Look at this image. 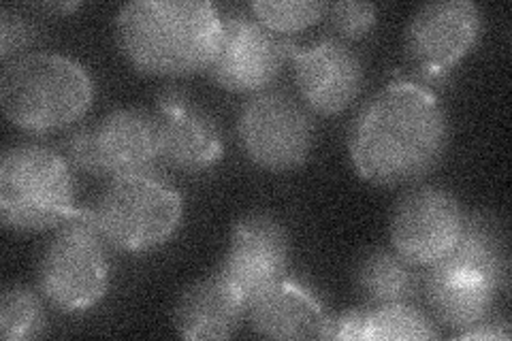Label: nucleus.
<instances>
[{
  "label": "nucleus",
  "mask_w": 512,
  "mask_h": 341,
  "mask_svg": "<svg viewBox=\"0 0 512 341\" xmlns=\"http://www.w3.org/2000/svg\"><path fill=\"white\" fill-rule=\"evenodd\" d=\"M451 124L429 88L399 79L367 101L348 133L352 167L376 186L423 180L446 156Z\"/></svg>",
  "instance_id": "1"
},
{
  "label": "nucleus",
  "mask_w": 512,
  "mask_h": 341,
  "mask_svg": "<svg viewBox=\"0 0 512 341\" xmlns=\"http://www.w3.org/2000/svg\"><path fill=\"white\" fill-rule=\"evenodd\" d=\"M220 28L222 15L205 0H135L116 15L124 58L137 71L158 77L210 69Z\"/></svg>",
  "instance_id": "2"
},
{
  "label": "nucleus",
  "mask_w": 512,
  "mask_h": 341,
  "mask_svg": "<svg viewBox=\"0 0 512 341\" xmlns=\"http://www.w3.org/2000/svg\"><path fill=\"white\" fill-rule=\"evenodd\" d=\"M94 101V81L82 62L62 54L11 60L0 79L5 118L26 133H52L82 120Z\"/></svg>",
  "instance_id": "3"
},
{
  "label": "nucleus",
  "mask_w": 512,
  "mask_h": 341,
  "mask_svg": "<svg viewBox=\"0 0 512 341\" xmlns=\"http://www.w3.org/2000/svg\"><path fill=\"white\" fill-rule=\"evenodd\" d=\"M75 194V173L62 154L35 143L5 150L0 160V218L7 229H58L77 211Z\"/></svg>",
  "instance_id": "4"
},
{
  "label": "nucleus",
  "mask_w": 512,
  "mask_h": 341,
  "mask_svg": "<svg viewBox=\"0 0 512 341\" xmlns=\"http://www.w3.org/2000/svg\"><path fill=\"white\" fill-rule=\"evenodd\" d=\"M109 243L96 229L92 209L64 220L41 254L37 284L41 297L64 314H79L99 303L109 288Z\"/></svg>",
  "instance_id": "5"
},
{
  "label": "nucleus",
  "mask_w": 512,
  "mask_h": 341,
  "mask_svg": "<svg viewBox=\"0 0 512 341\" xmlns=\"http://www.w3.org/2000/svg\"><path fill=\"white\" fill-rule=\"evenodd\" d=\"M90 209L103 239L122 252L163 246L184 216L180 192L156 175L116 177Z\"/></svg>",
  "instance_id": "6"
},
{
  "label": "nucleus",
  "mask_w": 512,
  "mask_h": 341,
  "mask_svg": "<svg viewBox=\"0 0 512 341\" xmlns=\"http://www.w3.org/2000/svg\"><path fill=\"white\" fill-rule=\"evenodd\" d=\"M237 135L252 165L286 173L310 158L316 128L306 107L284 92L265 90L242 107Z\"/></svg>",
  "instance_id": "7"
},
{
  "label": "nucleus",
  "mask_w": 512,
  "mask_h": 341,
  "mask_svg": "<svg viewBox=\"0 0 512 341\" xmlns=\"http://www.w3.org/2000/svg\"><path fill=\"white\" fill-rule=\"evenodd\" d=\"M461 203L451 190L423 184L397 199L389 235L393 250L412 267H429L453 250L463 229Z\"/></svg>",
  "instance_id": "8"
},
{
  "label": "nucleus",
  "mask_w": 512,
  "mask_h": 341,
  "mask_svg": "<svg viewBox=\"0 0 512 341\" xmlns=\"http://www.w3.org/2000/svg\"><path fill=\"white\" fill-rule=\"evenodd\" d=\"M288 43L250 15H222L220 41L207 73L229 92H265L282 73Z\"/></svg>",
  "instance_id": "9"
},
{
  "label": "nucleus",
  "mask_w": 512,
  "mask_h": 341,
  "mask_svg": "<svg viewBox=\"0 0 512 341\" xmlns=\"http://www.w3.org/2000/svg\"><path fill=\"white\" fill-rule=\"evenodd\" d=\"M291 241L280 220L252 211L233 224L229 250L220 273L250 303L261 292L286 280Z\"/></svg>",
  "instance_id": "10"
},
{
  "label": "nucleus",
  "mask_w": 512,
  "mask_h": 341,
  "mask_svg": "<svg viewBox=\"0 0 512 341\" xmlns=\"http://www.w3.org/2000/svg\"><path fill=\"white\" fill-rule=\"evenodd\" d=\"M483 11L470 0H436L412 15L406 28V52L416 67L442 75L480 39Z\"/></svg>",
  "instance_id": "11"
},
{
  "label": "nucleus",
  "mask_w": 512,
  "mask_h": 341,
  "mask_svg": "<svg viewBox=\"0 0 512 341\" xmlns=\"http://www.w3.org/2000/svg\"><path fill=\"white\" fill-rule=\"evenodd\" d=\"M156 128L163 165L182 173H201L224 154L216 120L182 90L167 88L156 101Z\"/></svg>",
  "instance_id": "12"
},
{
  "label": "nucleus",
  "mask_w": 512,
  "mask_h": 341,
  "mask_svg": "<svg viewBox=\"0 0 512 341\" xmlns=\"http://www.w3.org/2000/svg\"><path fill=\"white\" fill-rule=\"evenodd\" d=\"M288 58L295 62V84L303 103L320 116H335L357 101L365 71L344 41L325 39L312 47L288 43Z\"/></svg>",
  "instance_id": "13"
},
{
  "label": "nucleus",
  "mask_w": 512,
  "mask_h": 341,
  "mask_svg": "<svg viewBox=\"0 0 512 341\" xmlns=\"http://www.w3.org/2000/svg\"><path fill=\"white\" fill-rule=\"evenodd\" d=\"M96 175H154L160 160L154 116L141 109H116L90 126Z\"/></svg>",
  "instance_id": "14"
},
{
  "label": "nucleus",
  "mask_w": 512,
  "mask_h": 341,
  "mask_svg": "<svg viewBox=\"0 0 512 341\" xmlns=\"http://www.w3.org/2000/svg\"><path fill=\"white\" fill-rule=\"evenodd\" d=\"M246 318L267 339H331L333 320L308 288L282 280L248 303Z\"/></svg>",
  "instance_id": "15"
},
{
  "label": "nucleus",
  "mask_w": 512,
  "mask_h": 341,
  "mask_svg": "<svg viewBox=\"0 0 512 341\" xmlns=\"http://www.w3.org/2000/svg\"><path fill=\"white\" fill-rule=\"evenodd\" d=\"M421 290L429 316L448 329L466 331L491 316L500 290L483 275L463 271L442 261L425 267Z\"/></svg>",
  "instance_id": "16"
},
{
  "label": "nucleus",
  "mask_w": 512,
  "mask_h": 341,
  "mask_svg": "<svg viewBox=\"0 0 512 341\" xmlns=\"http://www.w3.org/2000/svg\"><path fill=\"white\" fill-rule=\"evenodd\" d=\"M248 303L220 271L190 284L175 303V329L190 341L229 339L246 318Z\"/></svg>",
  "instance_id": "17"
},
{
  "label": "nucleus",
  "mask_w": 512,
  "mask_h": 341,
  "mask_svg": "<svg viewBox=\"0 0 512 341\" xmlns=\"http://www.w3.org/2000/svg\"><path fill=\"white\" fill-rule=\"evenodd\" d=\"M438 324L410 303H382L359 307L333 320L331 339L359 341H425L438 339Z\"/></svg>",
  "instance_id": "18"
},
{
  "label": "nucleus",
  "mask_w": 512,
  "mask_h": 341,
  "mask_svg": "<svg viewBox=\"0 0 512 341\" xmlns=\"http://www.w3.org/2000/svg\"><path fill=\"white\" fill-rule=\"evenodd\" d=\"M442 263L483 275L495 288L504 292L508 288V241L502 222L485 214V211H474L463 220V229Z\"/></svg>",
  "instance_id": "19"
},
{
  "label": "nucleus",
  "mask_w": 512,
  "mask_h": 341,
  "mask_svg": "<svg viewBox=\"0 0 512 341\" xmlns=\"http://www.w3.org/2000/svg\"><path fill=\"white\" fill-rule=\"evenodd\" d=\"M355 286L370 305L410 303L421 292V275L395 250L376 248L359 258Z\"/></svg>",
  "instance_id": "20"
},
{
  "label": "nucleus",
  "mask_w": 512,
  "mask_h": 341,
  "mask_svg": "<svg viewBox=\"0 0 512 341\" xmlns=\"http://www.w3.org/2000/svg\"><path fill=\"white\" fill-rule=\"evenodd\" d=\"M45 307L35 290L11 284L0 295V335L5 341H26L43 335Z\"/></svg>",
  "instance_id": "21"
},
{
  "label": "nucleus",
  "mask_w": 512,
  "mask_h": 341,
  "mask_svg": "<svg viewBox=\"0 0 512 341\" xmlns=\"http://www.w3.org/2000/svg\"><path fill=\"white\" fill-rule=\"evenodd\" d=\"M250 9L267 30L293 35L323 20L329 5L316 0H254Z\"/></svg>",
  "instance_id": "22"
},
{
  "label": "nucleus",
  "mask_w": 512,
  "mask_h": 341,
  "mask_svg": "<svg viewBox=\"0 0 512 341\" xmlns=\"http://www.w3.org/2000/svg\"><path fill=\"white\" fill-rule=\"evenodd\" d=\"M327 15L335 35L342 39H363L378 22V9L372 3H333Z\"/></svg>",
  "instance_id": "23"
},
{
  "label": "nucleus",
  "mask_w": 512,
  "mask_h": 341,
  "mask_svg": "<svg viewBox=\"0 0 512 341\" xmlns=\"http://www.w3.org/2000/svg\"><path fill=\"white\" fill-rule=\"evenodd\" d=\"M32 37H35V30L20 13L3 9L0 13V56L7 64L13 54H20L30 45Z\"/></svg>",
  "instance_id": "24"
},
{
  "label": "nucleus",
  "mask_w": 512,
  "mask_h": 341,
  "mask_svg": "<svg viewBox=\"0 0 512 341\" xmlns=\"http://www.w3.org/2000/svg\"><path fill=\"white\" fill-rule=\"evenodd\" d=\"M457 339H510V324L500 316H487L474 327L455 335Z\"/></svg>",
  "instance_id": "25"
}]
</instances>
